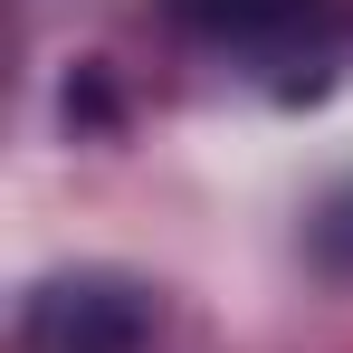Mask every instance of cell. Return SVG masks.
<instances>
[{
  "mask_svg": "<svg viewBox=\"0 0 353 353\" xmlns=\"http://www.w3.org/2000/svg\"><path fill=\"white\" fill-rule=\"evenodd\" d=\"M19 334H29V353H143V334H153V296L134 287V277L77 268V277L29 287Z\"/></svg>",
  "mask_w": 353,
  "mask_h": 353,
  "instance_id": "1",
  "label": "cell"
},
{
  "mask_svg": "<svg viewBox=\"0 0 353 353\" xmlns=\"http://www.w3.org/2000/svg\"><path fill=\"white\" fill-rule=\"evenodd\" d=\"M305 248H315L334 277H353V181L325 201V210H315V220H305Z\"/></svg>",
  "mask_w": 353,
  "mask_h": 353,
  "instance_id": "2",
  "label": "cell"
},
{
  "mask_svg": "<svg viewBox=\"0 0 353 353\" xmlns=\"http://www.w3.org/2000/svg\"><path fill=\"white\" fill-rule=\"evenodd\" d=\"M191 19H220V29H258V19H287L296 0H181Z\"/></svg>",
  "mask_w": 353,
  "mask_h": 353,
  "instance_id": "3",
  "label": "cell"
}]
</instances>
